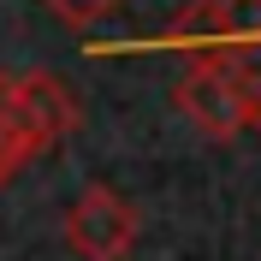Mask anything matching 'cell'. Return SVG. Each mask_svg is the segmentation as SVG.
<instances>
[{
  "label": "cell",
  "mask_w": 261,
  "mask_h": 261,
  "mask_svg": "<svg viewBox=\"0 0 261 261\" xmlns=\"http://www.w3.org/2000/svg\"><path fill=\"white\" fill-rule=\"evenodd\" d=\"M30 161L36 154H30V143H24L18 119H12V71H0V190H6Z\"/></svg>",
  "instance_id": "5b68a950"
},
{
  "label": "cell",
  "mask_w": 261,
  "mask_h": 261,
  "mask_svg": "<svg viewBox=\"0 0 261 261\" xmlns=\"http://www.w3.org/2000/svg\"><path fill=\"white\" fill-rule=\"evenodd\" d=\"M60 24H71V30H83V24H95V18H107L119 6V0H42Z\"/></svg>",
  "instance_id": "8992f818"
},
{
  "label": "cell",
  "mask_w": 261,
  "mask_h": 261,
  "mask_svg": "<svg viewBox=\"0 0 261 261\" xmlns=\"http://www.w3.org/2000/svg\"><path fill=\"white\" fill-rule=\"evenodd\" d=\"M172 107H178L202 137H214V143H231V137L255 130L249 89H244V77H238L226 60H190L184 77L172 83Z\"/></svg>",
  "instance_id": "7a4b0ae2"
},
{
  "label": "cell",
  "mask_w": 261,
  "mask_h": 261,
  "mask_svg": "<svg viewBox=\"0 0 261 261\" xmlns=\"http://www.w3.org/2000/svg\"><path fill=\"white\" fill-rule=\"evenodd\" d=\"M12 119L24 130L30 154H48V148H60L77 130L83 107L54 71H12Z\"/></svg>",
  "instance_id": "277c9868"
},
{
  "label": "cell",
  "mask_w": 261,
  "mask_h": 261,
  "mask_svg": "<svg viewBox=\"0 0 261 261\" xmlns=\"http://www.w3.org/2000/svg\"><path fill=\"white\" fill-rule=\"evenodd\" d=\"M143 48H166L184 60H226L244 77L255 130H261V0H190L178 24Z\"/></svg>",
  "instance_id": "6da1fadb"
},
{
  "label": "cell",
  "mask_w": 261,
  "mask_h": 261,
  "mask_svg": "<svg viewBox=\"0 0 261 261\" xmlns=\"http://www.w3.org/2000/svg\"><path fill=\"white\" fill-rule=\"evenodd\" d=\"M137 231H143V220L113 184H83L77 202L65 208V244L83 261H125Z\"/></svg>",
  "instance_id": "3957f363"
}]
</instances>
